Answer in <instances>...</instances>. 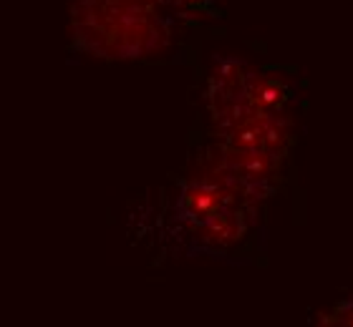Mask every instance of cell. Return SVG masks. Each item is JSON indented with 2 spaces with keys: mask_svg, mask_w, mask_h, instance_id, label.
<instances>
[{
  "mask_svg": "<svg viewBox=\"0 0 353 327\" xmlns=\"http://www.w3.org/2000/svg\"><path fill=\"white\" fill-rule=\"evenodd\" d=\"M313 322L318 325H353V299H343L328 313H318Z\"/></svg>",
  "mask_w": 353,
  "mask_h": 327,
  "instance_id": "6da1fadb",
  "label": "cell"
}]
</instances>
